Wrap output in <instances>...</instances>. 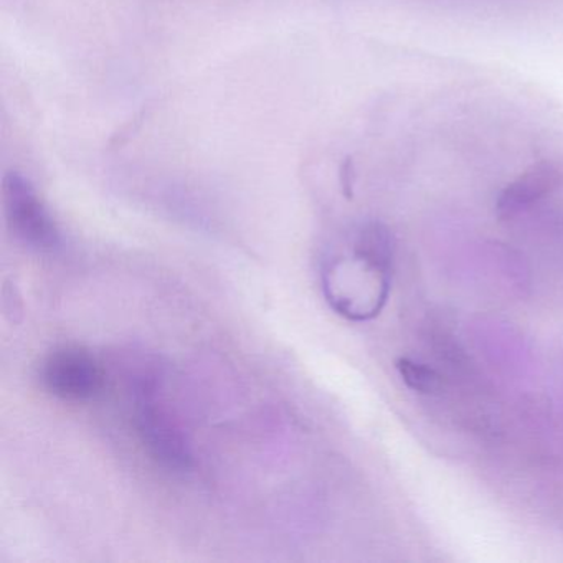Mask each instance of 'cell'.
I'll list each match as a JSON object with an SVG mask.
<instances>
[{"mask_svg":"<svg viewBox=\"0 0 563 563\" xmlns=\"http://www.w3.org/2000/svg\"><path fill=\"white\" fill-rule=\"evenodd\" d=\"M42 387L65 401H90L104 387V372L93 354L81 345L52 349L41 362Z\"/></svg>","mask_w":563,"mask_h":563,"instance_id":"3957f363","label":"cell"},{"mask_svg":"<svg viewBox=\"0 0 563 563\" xmlns=\"http://www.w3.org/2000/svg\"><path fill=\"white\" fill-rule=\"evenodd\" d=\"M388 272L354 245L351 256L328 260L322 269V288L339 314L362 321L380 311L387 298Z\"/></svg>","mask_w":563,"mask_h":563,"instance_id":"6da1fadb","label":"cell"},{"mask_svg":"<svg viewBox=\"0 0 563 563\" xmlns=\"http://www.w3.org/2000/svg\"><path fill=\"white\" fill-rule=\"evenodd\" d=\"M2 206L9 230L22 245L35 252H52L60 245V230L27 177L15 170L5 174Z\"/></svg>","mask_w":563,"mask_h":563,"instance_id":"7a4b0ae2","label":"cell"},{"mask_svg":"<svg viewBox=\"0 0 563 563\" xmlns=\"http://www.w3.org/2000/svg\"><path fill=\"white\" fill-rule=\"evenodd\" d=\"M559 180L560 174L555 166L549 163L536 164L503 190L497 199V213L504 219L517 216L549 196Z\"/></svg>","mask_w":563,"mask_h":563,"instance_id":"5b68a950","label":"cell"},{"mask_svg":"<svg viewBox=\"0 0 563 563\" xmlns=\"http://www.w3.org/2000/svg\"><path fill=\"white\" fill-rule=\"evenodd\" d=\"M134 424L141 443L157 463L180 473L192 467V448L186 433L147 388L137 395Z\"/></svg>","mask_w":563,"mask_h":563,"instance_id":"277c9868","label":"cell"},{"mask_svg":"<svg viewBox=\"0 0 563 563\" xmlns=\"http://www.w3.org/2000/svg\"><path fill=\"white\" fill-rule=\"evenodd\" d=\"M397 371L401 380L413 391L420 394H437L443 388V377L433 368L424 364L410 361V358H398Z\"/></svg>","mask_w":563,"mask_h":563,"instance_id":"8992f818","label":"cell"}]
</instances>
